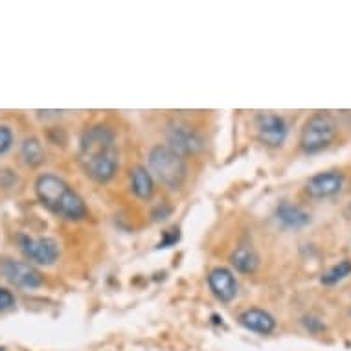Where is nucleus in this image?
I'll list each match as a JSON object with an SVG mask.
<instances>
[{
  "label": "nucleus",
  "mask_w": 351,
  "mask_h": 351,
  "mask_svg": "<svg viewBox=\"0 0 351 351\" xmlns=\"http://www.w3.org/2000/svg\"><path fill=\"white\" fill-rule=\"evenodd\" d=\"M80 162L85 173L96 182H109L120 167V153L114 133L107 125L86 129L80 142Z\"/></svg>",
  "instance_id": "obj_1"
},
{
  "label": "nucleus",
  "mask_w": 351,
  "mask_h": 351,
  "mask_svg": "<svg viewBox=\"0 0 351 351\" xmlns=\"http://www.w3.org/2000/svg\"><path fill=\"white\" fill-rule=\"evenodd\" d=\"M35 193L43 206H47L58 217L66 221H83L88 217V208L80 193L53 173H45L37 177Z\"/></svg>",
  "instance_id": "obj_2"
},
{
  "label": "nucleus",
  "mask_w": 351,
  "mask_h": 351,
  "mask_svg": "<svg viewBox=\"0 0 351 351\" xmlns=\"http://www.w3.org/2000/svg\"><path fill=\"white\" fill-rule=\"evenodd\" d=\"M149 173L155 175L167 190H179L186 179L184 156L169 147V145H155L147 155Z\"/></svg>",
  "instance_id": "obj_3"
},
{
  "label": "nucleus",
  "mask_w": 351,
  "mask_h": 351,
  "mask_svg": "<svg viewBox=\"0 0 351 351\" xmlns=\"http://www.w3.org/2000/svg\"><path fill=\"white\" fill-rule=\"evenodd\" d=\"M337 138V121L329 112H315L305 121L300 133V147L307 155L328 149Z\"/></svg>",
  "instance_id": "obj_4"
},
{
  "label": "nucleus",
  "mask_w": 351,
  "mask_h": 351,
  "mask_svg": "<svg viewBox=\"0 0 351 351\" xmlns=\"http://www.w3.org/2000/svg\"><path fill=\"white\" fill-rule=\"evenodd\" d=\"M17 245L24 258L37 265H53L59 258V245L52 237H32L19 234Z\"/></svg>",
  "instance_id": "obj_5"
},
{
  "label": "nucleus",
  "mask_w": 351,
  "mask_h": 351,
  "mask_svg": "<svg viewBox=\"0 0 351 351\" xmlns=\"http://www.w3.org/2000/svg\"><path fill=\"white\" fill-rule=\"evenodd\" d=\"M0 276L13 285L24 289H37L45 283L43 274L34 265L10 258L0 259Z\"/></svg>",
  "instance_id": "obj_6"
},
{
  "label": "nucleus",
  "mask_w": 351,
  "mask_h": 351,
  "mask_svg": "<svg viewBox=\"0 0 351 351\" xmlns=\"http://www.w3.org/2000/svg\"><path fill=\"white\" fill-rule=\"evenodd\" d=\"M167 145L180 156L195 155L202 149V136L193 127L177 123L167 131Z\"/></svg>",
  "instance_id": "obj_7"
},
{
  "label": "nucleus",
  "mask_w": 351,
  "mask_h": 351,
  "mask_svg": "<svg viewBox=\"0 0 351 351\" xmlns=\"http://www.w3.org/2000/svg\"><path fill=\"white\" fill-rule=\"evenodd\" d=\"M287 133L289 125L283 116L272 112L258 116V136L269 147H280L287 138Z\"/></svg>",
  "instance_id": "obj_8"
},
{
  "label": "nucleus",
  "mask_w": 351,
  "mask_h": 351,
  "mask_svg": "<svg viewBox=\"0 0 351 351\" xmlns=\"http://www.w3.org/2000/svg\"><path fill=\"white\" fill-rule=\"evenodd\" d=\"M344 186V175L340 171H322L313 175L305 184V191L313 199H328V197L337 195Z\"/></svg>",
  "instance_id": "obj_9"
},
{
  "label": "nucleus",
  "mask_w": 351,
  "mask_h": 351,
  "mask_svg": "<svg viewBox=\"0 0 351 351\" xmlns=\"http://www.w3.org/2000/svg\"><path fill=\"white\" fill-rule=\"evenodd\" d=\"M208 285H210V291H212L213 296H215L219 302L228 304V302H232V300L236 298V276L232 274V271L225 269V267H217V269H213V271L208 274Z\"/></svg>",
  "instance_id": "obj_10"
},
{
  "label": "nucleus",
  "mask_w": 351,
  "mask_h": 351,
  "mask_svg": "<svg viewBox=\"0 0 351 351\" xmlns=\"http://www.w3.org/2000/svg\"><path fill=\"white\" fill-rule=\"evenodd\" d=\"M239 324L248 331L259 335H271L276 329V320L271 313L263 311V309H247L239 315Z\"/></svg>",
  "instance_id": "obj_11"
},
{
  "label": "nucleus",
  "mask_w": 351,
  "mask_h": 351,
  "mask_svg": "<svg viewBox=\"0 0 351 351\" xmlns=\"http://www.w3.org/2000/svg\"><path fill=\"white\" fill-rule=\"evenodd\" d=\"M276 217L283 226L287 228H304L311 223V215L302 210L300 206H294L291 202L283 201L282 204H278Z\"/></svg>",
  "instance_id": "obj_12"
},
{
  "label": "nucleus",
  "mask_w": 351,
  "mask_h": 351,
  "mask_svg": "<svg viewBox=\"0 0 351 351\" xmlns=\"http://www.w3.org/2000/svg\"><path fill=\"white\" fill-rule=\"evenodd\" d=\"M131 190L138 199H151L153 193H155V180H153V175L149 173V169L144 166H134L131 169Z\"/></svg>",
  "instance_id": "obj_13"
},
{
  "label": "nucleus",
  "mask_w": 351,
  "mask_h": 351,
  "mask_svg": "<svg viewBox=\"0 0 351 351\" xmlns=\"http://www.w3.org/2000/svg\"><path fill=\"white\" fill-rule=\"evenodd\" d=\"M230 261H232V265L236 267V271L243 272V274H250V272H254L259 263L256 252H254L250 247H247V245L237 247L236 250L232 252Z\"/></svg>",
  "instance_id": "obj_14"
},
{
  "label": "nucleus",
  "mask_w": 351,
  "mask_h": 351,
  "mask_svg": "<svg viewBox=\"0 0 351 351\" xmlns=\"http://www.w3.org/2000/svg\"><path fill=\"white\" fill-rule=\"evenodd\" d=\"M21 158L24 160V164L29 167H37L45 162V149H43V144L39 140L29 136L23 142L21 145Z\"/></svg>",
  "instance_id": "obj_15"
},
{
  "label": "nucleus",
  "mask_w": 351,
  "mask_h": 351,
  "mask_svg": "<svg viewBox=\"0 0 351 351\" xmlns=\"http://www.w3.org/2000/svg\"><path fill=\"white\" fill-rule=\"evenodd\" d=\"M351 274V261L350 259H342L337 265H333L329 271H326L320 278V282L324 285H335V283L342 282L344 278H348Z\"/></svg>",
  "instance_id": "obj_16"
},
{
  "label": "nucleus",
  "mask_w": 351,
  "mask_h": 351,
  "mask_svg": "<svg viewBox=\"0 0 351 351\" xmlns=\"http://www.w3.org/2000/svg\"><path fill=\"white\" fill-rule=\"evenodd\" d=\"M13 145V131L8 125H0V155H4Z\"/></svg>",
  "instance_id": "obj_17"
},
{
  "label": "nucleus",
  "mask_w": 351,
  "mask_h": 351,
  "mask_svg": "<svg viewBox=\"0 0 351 351\" xmlns=\"http://www.w3.org/2000/svg\"><path fill=\"white\" fill-rule=\"evenodd\" d=\"M13 305H15V296H13L12 291L0 289V313L6 311V309H12Z\"/></svg>",
  "instance_id": "obj_18"
},
{
  "label": "nucleus",
  "mask_w": 351,
  "mask_h": 351,
  "mask_svg": "<svg viewBox=\"0 0 351 351\" xmlns=\"http://www.w3.org/2000/svg\"><path fill=\"white\" fill-rule=\"evenodd\" d=\"M177 241H179V230H175V228H173V230H169L166 234V239L160 241V248L169 247V245H173V243H177Z\"/></svg>",
  "instance_id": "obj_19"
}]
</instances>
